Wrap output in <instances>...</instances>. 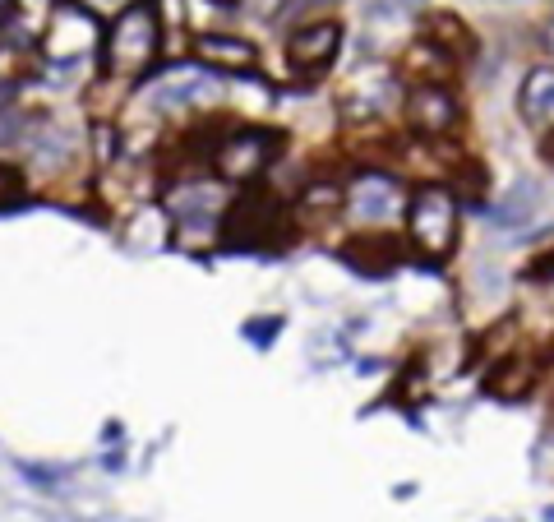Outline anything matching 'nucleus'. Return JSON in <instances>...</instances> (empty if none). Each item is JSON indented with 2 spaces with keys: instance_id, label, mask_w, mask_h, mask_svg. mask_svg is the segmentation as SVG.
<instances>
[{
  "instance_id": "obj_22",
  "label": "nucleus",
  "mask_w": 554,
  "mask_h": 522,
  "mask_svg": "<svg viewBox=\"0 0 554 522\" xmlns=\"http://www.w3.org/2000/svg\"><path fill=\"white\" fill-rule=\"evenodd\" d=\"M393 5H402V10H425V0H393Z\"/></svg>"
},
{
  "instance_id": "obj_15",
  "label": "nucleus",
  "mask_w": 554,
  "mask_h": 522,
  "mask_svg": "<svg viewBox=\"0 0 554 522\" xmlns=\"http://www.w3.org/2000/svg\"><path fill=\"white\" fill-rule=\"evenodd\" d=\"M208 98H213V79H208V74H181V79H171V84L157 93L162 107H185V102H208Z\"/></svg>"
},
{
  "instance_id": "obj_17",
  "label": "nucleus",
  "mask_w": 554,
  "mask_h": 522,
  "mask_svg": "<svg viewBox=\"0 0 554 522\" xmlns=\"http://www.w3.org/2000/svg\"><path fill=\"white\" fill-rule=\"evenodd\" d=\"M14 467H19V476L37 490H61L65 486V467H47V462H14Z\"/></svg>"
},
{
  "instance_id": "obj_18",
  "label": "nucleus",
  "mask_w": 554,
  "mask_h": 522,
  "mask_svg": "<svg viewBox=\"0 0 554 522\" xmlns=\"http://www.w3.org/2000/svg\"><path fill=\"white\" fill-rule=\"evenodd\" d=\"M338 199H342V190H338V185H310V190H305V204L338 208Z\"/></svg>"
},
{
  "instance_id": "obj_23",
  "label": "nucleus",
  "mask_w": 554,
  "mask_h": 522,
  "mask_svg": "<svg viewBox=\"0 0 554 522\" xmlns=\"http://www.w3.org/2000/svg\"><path fill=\"white\" fill-rule=\"evenodd\" d=\"M208 5H217V10H231V5H241V0H208Z\"/></svg>"
},
{
  "instance_id": "obj_21",
  "label": "nucleus",
  "mask_w": 554,
  "mask_h": 522,
  "mask_svg": "<svg viewBox=\"0 0 554 522\" xmlns=\"http://www.w3.org/2000/svg\"><path fill=\"white\" fill-rule=\"evenodd\" d=\"M541 42L554 51V14H550V19H545V28H541Z\"/></svg>"
},
{
  "instance_id": "obj_10",
  "label": "nucleus",
  "mask_w": 554,
  "mask_h": 522,
  "mask_svg": "<svg viewBox=\"0 0 554 522\" xmlns=\"http://www.w3.org/2000/svg\"><path fill=\"white\" fill-rule=\"evenodd\" d=\"M194 56L208 61V65H217V70H250V65L259 61V51H254L245 37H227V33L194 37Z\"/></svg>"
},
{
  "instance_id": "obj_20",
  "label": "nucleus",
  "mask_w": 554,
  "mask_h": 522,
  "mask_svg": "<svg viewBox=\"0 0 554 522\" xmlns=\"http://www.w3.org/2000/svg\"><path fill=\"white\" fill-rule=\"evenodd\" d=\"M102 439H107V444H121V421H107V425H102Z\"/></svg>"
},
{
  "instance_id": "obj_4",
  "label": "nucleus",
  "mask_w": 554,
  "mask_h": 522,
  "mask_svg": "<svg viewBox=\"0 0 554 522\" xmlns=\"http://www.w3.org/2000/svg\"><path fill=\"white\" fill-rule=\"evenodd\" d=\"M102 37L107 33H102V24H97V14L88 10V5L61 0V5L51 10V28H47V37H42V51H47L51 65H74V61H84Z\"/></svg>"
},
{
  "instance_id": "obj_9",
  "label": "nucleus",
  "mask_w": 554,
  "mask_h": 522,
  "mask_svg": "<svg viewBox=\"0 0 554 522\" xmlns=\"http://www.w3.org/2000/svg\"><path fill=\"white\" fill-rule=\"evenodd\" d=\"M531 384H536V361H527V356H508V361H499L485 375V398L494 402H522L531 393Z\"/></svg>"
},
{
  "instance_id": "obj_12",
  "label": "nucleus",
  "mask_w": 554,
  "mask_h": 522,
  "mask_svg": "<svg viewBox=\"0 0 554 522\" xmlns=\"http://www.w3.org/2000/svg\"><path fill=\"white\" fill-rule=\"evenodd\" d=\"M518 107H522V121L527 125H550L554 121V70L541 65L522 79V93H518Z\"/></svg>"
},
{
  "instance_id": "obj_2",
  "label": "nucleus",
  "mask_w": 554,
  "mask_h": 522,
  "mask_svg": "<svg viewBox=\"0 0 554 522\" xmlns=\"http://www.w3.org/2000/svg\"><path fill=\"white\" fill-rule=\"evenodd\" d=\"M157 42H162V28H157V10L153 0H134L116 14V24L102 37V65L111 74H134L144 70L157 56Z\"/></svg>"
},
{
  "instance_id": "obj_14",
  "label": "nucleus",
  "mask_w": 554,
  "mask_h": 522,
  "mask_svg": "<svg viewBox=\"0 0 554 522\" xmlns=\"http://www.w3.org/2000/svg\"><path fill=\"white\" fill-rule=\"evenodd\" d=\"M531 213H541V190H536L531 181H518V185H513V190L504 195V204H499L494 222H499V227H522Z\"/></svg>"
},
{
  "instance_id": "obj_16",
  "label": "nucleus",
  "mask_w": 554,
  "mask_h": 522,
  "mask_svg": "<svg viewBox=\"0 0 554 522\" xmlns=\"http://www.w3.org/2000/svg\"><path fill=\"white\" fill-rule=\"evenodd\" d=\"M282 324H287L282 315H259V319H250V324H241V338L254 342L259 352H268V347H273V338L282 333Z\"/></svg>"
},
{
  "instance_id": "obj_19",
  "label": "nucleus",
  "mask_w": 554,
  "mask_h": 522,
  "mask_svg": "<svg viewBox=\"0 0 554 522\" xmlns=\"http://www.w3.org/2000/svg\"><path fill=\"white\" fill-rule=\"evenodd\" d=\"M527 278H541V282H554V255L536 259V264H531V268H527Z\"/></svg>"
},
{
  "instance_id": "obj_24",
  "label": "nucleus",
  "mask_w": 554,
  "mask_h": 522,
  "mask_svg": "<svg viewBox=\"0 0 554 522\" xmlns=\"http://www.w3.org/2000/svg\"><path fill=\"white\" fill-rule=\"evenodd\" d=\"M545 518H554V509H545Z\"/></svg>"
},
{
  "instance_id": "obj_6",
  "label": "nucleus",
  "mask_w": 554,
  "mask_h": 522,
  "mask_svg": "<svg viewBox=\"0 0 554 522\" xmlns=\"http://www.w3.org/2000/svg\"><path fill=\"white\" fill-rule=\"evenodd\" d=\"M342 51V28L333 19H314V24L291 28L287 37V61L296 74H324L328 65L338 61Z\"/></svg>"
},
{
  "instance_id": "obj_5",
  "label": "nucleus",
  "mask_w": 554,
  "mask_h": 522,
  "mask_svg": "<svg viewBox=\"0 0 554 522\" xmlns=\"http://www.w3.org/2000/svg\"><path fill=\"white\" fill-rule=\"evenodd\" d=\"M282 134L277 130H231L222 144L213 148V171L222 181H254L268 162L282 153Z\"/></svg>"
},
{
  "instance_id": "obj_3",
  "label": "nucleus",
  "mask_w": 554,
  "mask_h": 522,
  "mask_svg": "<svg viewBox=\"0 0 554 522\" xmlns=\"http://www.w3.org/2000/svg\"><path fill=\"white\" fill-rule=\"evenodd\" d=\"M458 199L448 185H421L407 204V231L411 241L421 245L425 255L434 259H448L453 255V245H458Z\"/></svg>"
},
{
  "instance_id": "obj_7",
  "label": "nucleus",
  "mask_w": 554,
  "mask_h": 522,
  "mask_svg": "<svg viewBox=\"0 0 554 522\" xmlns=\"http://www.w3.org/2000/svg\"><path fill=\"white\" fill-rule=\"evenodd\" d=\"M402 111H407V130L421 134V139H439V134H448L453 125H458V116H462L458 98H453L448 88H439V84L411 88L407 102H402Z\"/></svg>"
},
{
  "instance_id": "obj_1",
  "label": "nucleus",
  "mask_w": 554,
  "mask_h": 522,
  "mask_svg": "<svg viewBox=\"0 0 554 522\" xmlns=\"http://www.w3.org/2000/svg\"><path fill=\"white\" fill-rule=\"evenodd\" d=\"M291 241V222H287V208L277 204L268 195H245L227 208L222 218V250L231 255H277L287 250Z\"/></svg>"
},
{
  "instance_id": "obj_13",
  "label": "nucleus",
  "mask_w": 554,
  "mask_h": 522,
  "mask_svg": "<svg viewBox=\"0 0 554 522\" xmlns=\"http://www.w3.org/2000/svg\"><path fill=\"white\" fill-rule=\"evenodd\" d=\"M425 42L439 51H448L453 61H462V56H471L476 51V42H471V33L453 19V14H430V24H425Z\"/></svg>"
},
{
  "instance_id": "obj_8",
  "label": "nucleus",
  "mask_w": 554,
  "mask_h": 522,
  "mask_svg": "<svg viewBox=\"0 0 554 522\" xmlns=\"http://www.w3.org/2000/svg\"><path fill=\"white\" fill-rule=\"evenodd\" d=\"M347 204L356 218L365 222H384L398 213V181L393 176H384V171H365V176H356L347 190Z\"/></svg>"
},
{
  "instance_id": "obj_11",
  "label": "nucleus",
  "mask_w": 554,
  "mask_h": 522,
  "mask_svg": "<svg viewBox=\"0 0 554 522\" xmlns=\"http://www.w3.org/2000/svg\"><path fill=\"white\" fill-rule=\"evenodd\" d=\"M398 250L402 245L393 241V236H365V241H351L347 250H342V259H347L356 273H365V278H384V273L398 268Z\"/></svg>"
}]
</instances>
